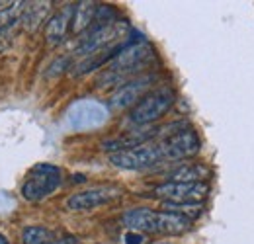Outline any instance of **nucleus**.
I'll return each instance as SVG.
<instances>
[{"label":"nucleus","mask_w":254,"mask_h":244,"mask_svg":"<svg viewBox=\"0 0 254 244\" xmlns=\"http://www.w3.org/2000/svg\"><path fill=\"white\" fill-rule=\"evenodd\" d=\"M124 225L135 233H153V235H184L190 231L191 221L170 211H153L147 207H137L124 215Z\"/></svg>","instance_id":"f257e3e1"},{"label":"nucleus","mask_w":254,"mask_h":244,"mask_svg":"<svg viewBox=\"0 0 254 244\" xmlns=\"http://www.w3.org/2000/svg\"><path fill=\"white\" fill-rule=\"evenodd\" d=\"M155 57L153 47L147 41H137V43H127L126 47H122L116 57L108 62L106 74L98 80L102 86L106 84H120L126 76L133 74L139 70V66H143L149 59Z\"/></svg>","instance_id":"f03ea898"},{"label":"nucleus","mask_w":254,"mask_h":244,"mask_svg":"<svg viewBox=\"0 0 254 244\" xmlns=\"http://www.w3.org/2000/svg\"><path fill=\"white\" fill-rule=\"evenodd\" d=\"M127 31H129V26L122 20H116L112 24H102V26L94 24L84 37H80V41L74 49V55L88 57L98 51L108 49V47H114V45H118V41L122 37H126Z\"/></svg>","instance_id":"7ed1b4c3"},{"label":"nucleus","mask_w":254,"mask_h":244,"mask_svg":"<svg viewBox=\"0 0 254 244\" xmlns=\"http://www.w3.org/2000/svg\"><path fill=\"white\" fill-rule=\"evenodd\" d=\"M61 185V170L55 164H35L22 183V197L28 201H41Z\"/></svg>","instance_id":"20e7f679"},{"label":"nucleus","mask_w":254,"mask_h":244,"mask_svg":"<svg viewBox=\"0 0 254 244\" xmlns=\"http://www.w3.org/2000/svg\"><path fill=\"white\" fill-rule=\"evenodd\" d=\"M108 118H110L108 108L94 98H80L72 102L66 110V123L74 131L98 129L108 122Z\"/></svg>","instance_id":"39448f33"},{"label":"nucleus","mask_w":254,"mask_h":244,"mask_svg":"<svg viewBox=\"0 0 254 244\" xmlns=\"http://www.w3.org/2000/svg\"><path fill=\"white\" fill-rule=\"evenodd\" d=\"M174 92L170 88H159V90L151 92L147 96H143L131 110L129 120L135 125H149V123L160 120L174 104Z\"/></svg>","instance_id":"423d86ee"},{"label":"nucleus","mask_w":254,"mask_h":244,"mask_svg":"<svg viewBox=\"0 0 254 244\" xmlns=\"http://www.w3.org/2000/svg\"><path fill=\"white\" fill-rule=\"evenodd\" d=\"M162 160H164V156L160 151V145H149V143L143 147L110 154V162L122 170H143V168H151L155 164H160Z\"/></svg>","instance_id":"0eeeda50"},{"label":"nucleus","mask_w":254,"mask_h":244,"mask_svg":"<svg viewBox=\"0 0 254 244\" xmlns=\"http://www.w3.org/2000/svg\"><path fill=\"white\" fill-rule=\"evenodd\" d=\"M207 193L209 185L205 182H164L155 185L153 189V195L172 203H199L203 197H207Z\"/></svg>","instance_id":"6e6552de"},{"label":"nucleus","mask_w":254,"mask_h":244,"mask_svg":"<svg viewBox=\"0 0 254 244\" xmlns=\"http://www.w3.org/2000/svg\"><path fill=\"white\" fill-rule=\"evenodd\" d=\"M122 195V189L116 185H100V187H90L78 193H72L66 199V209L68 211H92L100 205H106Z\"/></svg>","instance_id":"1a4fd4ad"},{"label":"nucleus","mask_w":254,"mask_h":244,"mask_svg":"<svg viewBox=\"0 0 254 244\" xmlns=\"http://www.w3.org/2000/svg\"><path fill=\"white\" fill-rule=\"evenodd\" d=\"M164 160H182L190 158L199 151V137L193 129H182L170 135L160 143Z\"/></svg>","instance_id":"9d476101"},{"label":"nucleus","mask_w":254,"mask_h":244,"mask_svg":"<svg viewBox=\"0 0 254 244\" xmlns=\"http://www.w3.org/2000/svg\"><path fill=\"white\" fill-rule=\"evenodd\" d=\"M153 80H155V76L147 74V76H139V78H133V80L126 82L124 86H120L114 92V96L110 100V106L114 110H127V108L135 106L143 98V94L149 90Z\"/></svg>","instance_id":"9b49d317"},{"label":"nucleus","mask_w":254,"mask_h":244,"mask_svg":"<svg viewBox=\"0 0 254 244\" xmlns=\"http://www.w3.org/2000/svg\"><path fill=\"white\" fill-rule=\"evenodd\" d=\"M160 129L155 127H145V129H133V131H127L120 137H114V139H108L102 143V149L108 151L110 154L114 153H122V151H129V149H135V147H143L147 145Z\"/></svg>","instance_id":"f8f14e48"},{"label":"nucleus","mask_w":254,"mask_h":244,"mask_svg":"<svg viewBox=\"0 0 254 244\" xmlns=\"http://www.w3.org/2000/svg\"><path fill=\"white\" fill-rule=\"evenodd\" d=\"M72 12H74V4H66L59 12H55L45 26V41L49 47H57L61 45L66 37V31L70 28V20H72Z\"/></svg>","instance_id":"ddd939ff"},{"label":"nucleus","mask_w":254,"mask_h":244,"mask_svg":"<svg viewBox=\"0 0 254 244\" xmlns=\"http://www.w3.org/2000/svg\"><path fill=\"white\" fill-rule=\"evenodd\" d=\"M211 170L203 164H182L178 168H174L172 172L166 174L168 182H182V183H190V182H205V178H209Z\"/></svg>","instance_id":"4468645a"},{"label":"nucleus","mask_w":254,"mask_h":244,"mask_svg":"<svg viewBox=\"0 0 254 244\" xmlns=\"http://www.w3.org/2000/svg\"><path fill=\"white\" fill-rule=\"evenodd\" d=\"M96 10H98V4H94V2L74 4V12H72V20H70V31L74 35H78L82 31L90 30V26H92L96 18Z\"/></svg>","instance_id":"2eb2a0df"},{"label":"nucleus","mask_w":254,"mask_h":244,"mask_svg":"<svg viewBox=\"0 0 254 244\" xmlns=\"http://www.w3.org/2000/svg\"><path fill=\"white\" fill-rule=\"evenodd\" d=\"M49 10H51V2H26V10L22 14V26L28 31H35L49 16Z\"/></svg>","instance_id":"dca6fc26"},{"label":"nucleus","mask_w":254,"mask_h":244,"mask_svg":"<svg viewBox=\"0 0 254 244\" xmlns=\"http://www.w3.org/2000/svg\"><path fill=\"white\" fill-rule=\"evenodd\" d=\"M26 10V2H10L0 10V31H12L22 24V14Z\"/></svg>","instance_id":"f3484780"},{"label":"nucleus","mask_w":254,"mask_h":244,"mask_svg":"<svg viewBox=\"0 0 254 244\" xmlns=\"http://www.w3.org/2000/svg\"><path fill=\"white\" fill-rule=\"evenodd\" d=\"M53 233L43 225H30L22 231V244H51Z\"/></svg>","instance_id":"a211bd4d"},{"label":"nucleus","mask_w":254,"mask_h":244,"mask_svg":"<svg viewBox=\"0 0 254 244\" xmlns=\"http://www.w3.org/2000/svg\"><path fill=\"white\" fill-rule=\"evenodd\" d=\"M160 209H162V211H170V213L182 215V217H186L188 221L197 219V217L201 215V211H203L201 203H172V201H162Z\"/></svg>","instance_id":"6ab92c4d"},{"label":"nucleus","mask_w":254,"mask_h":244,"mask_svg":"<svg viewBox=\"0 0 254 244\" xmlns=\"http://www.w3.org/2000/svg\"><path fill=\"white\" fill-rule=\"evenodd\" d=\"M126 244H145V237H143V233L129 231V233L126 235Z\"/></svg>","instance_id":"aec40b11"},{"label":"nucleus","mask_w":254,"mask_h":244,"mask_svg":"<svg viewBox=\"0 0 254 244\" xmlns=\"http://www.w3.org/2000/svg\"><path fill=\"white\" fill-rule=\"evenodd\" d=\"M51 244H80L76 237H63V239H53Z\"/></svg>","instance_id":"412c9836"},{"label":"nucleus","mask_w":254,"mask_h":244,"mask_svg":"<svg viewBox=\"0 0 254 244\" xmlns=\"http://www.w3.org/2000/svg\"><path fill=\"white\" fill-rule=\"evenodd\" d=\"M0 244H10L8 237H6V235H2V233H0Z\"/></svg>","instance_id":"4be33fe9"},{"label":"nucleus","mask_w":254,"mask_h":244,"mask_svg":"<svg viewBox=\"0 0 254 244\" xmlns=\"http://www.w3.org/2000/svg\"><path fill=\"white\" fill-rule=\"evenodd\" d=\"M153 244H168V243H162V241H160V243H153Z\"/></svg>","instance_id":"5701e85b"},{"label":"nucleus","mask_w":254,"mask_h":244,"mask_svg":"<svg viewBox=\"0 0 254 244\" xmlns=\"http://www.w3.org/2000/svg\"><path fill=\"white\" fill-rule=\"evenodd\" d=\"M0 4H2V2H0Z\"/></svg>","instance_id":"b1692460"}]
</instances>
